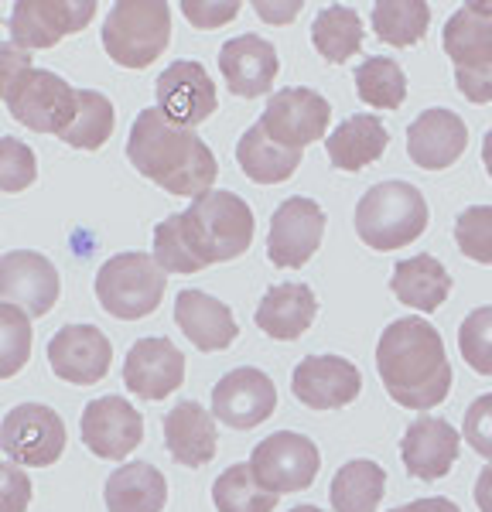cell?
I'll list each match as a JSON object with an SVG mask.
<instances>
[{
	"mask_svg": "<svg viewBox=\"0 0 492 512\" xmlns=\"http://www.w3.org/2000/svg\"><path fill=\"white\" fill-rule=\"evenodd\" d=\"M127 161L137 175L161 185L168 195L202 198L212 192V181L219 175L216 154L192 127H178L158 106H147L137 113L127 140Z\"/></svg>",
	"mask_w": 492,
	"mask_h": 512,
	"instance_id": "cell-1",
	"label": "cell"
},
{
	"mask_svg": "<svg viewBox=\"0 0 492 512\" xmlns=\"http://www.w3.org/2000/svg\"><path fill=\"white\" fill-rule=\"evenodd\" d=\"M376 369L390 400L407 410H434L451 393V366L438 328L424 318H397L376 342Z\"/></svg>",
	"mask_w": 492,
	"mask_h": 512,
	"instance_id": "cell-2",
	"label": "cell"
},
{
	"mask_svg": "<svg viewBox=\"0 0 492 512\" xmlns=\"http://www.w3.org/2000/svg\"><path fill=\"white\" fill-rule=\"evenodd\" d=\"M182 229L202 267H212L250 250L253 209L236 192H209L182 212Z\"/></svg>",
	"mask_w": 492,
	"mask_h": 512,
	"instance_id": "cell-3",
	"label": "cell"
},
{
	"mask_svg": "<svg viewBox=\"0 0 492 512\" xmlns=\"http://www.w3.org/2000/svg\"><path fill=\"white\" fill-rule=\"evenodd\" d=\"M428 229V202L407 181H380L359 198L356 233L369 250H400Z\"/></svg>",
	"mask_w": 492,
	"mask_h": 512,
	"instance_id": "cell-4",
	"label": "cell"
},
{
	"mask_svg": "<svg viewBox=\"0 0 492 512\" xmlns=\"http://www.w3.org/2000/svg\"><path fill=\"white\" fill-rule=\"evenodd\" d=\"M171 41V7L161 0H120L103 24V48L123 69H147Z\"/></svg>",
	"mask_w": 492,
	"mask_h": 512,
	"instance_id": "cell-5",
	"label": "cell"
},
{
	"mask_svg": "<svg viewBox=\"0 0 492 512\" xmlns=\"http://www.w3.org/2000/svg\"><path fill=\"white\" fill-rule=\"evenodd\" d=\"M168 274L154 253H117L96 274V297L103 311L120 321H137L158 311L164 301Z\"/></svg>",
	"mask_w": 492,
	"mask_h": 512,
	"instance_id": "cell-6",
	"label": "cell"
},
{
	"mask_svg": "<svg viewBox=\"0 0 492 512\" xmlns=\"http://www.w3.org/2000/svg\"><path fill=\"white\" fill-rule=\"evenodd\" d=\"M0 96L7 103V113L21 127L55 137H62V130L72 123L79 103V89H72L62 76L48 69H28L24 76L0 86Z\"/></svg>",
	"mask_w": 492,
	"mask_h": 512,
	"instance_id": "cell-7",
	"label": "cell"
},
{
	"mask_svg": "<svg viewBox=\"0 0 492 512\" xmlns=\"http://www.w3.org/2000/svg\"><path fill=\"white\" fill-rule=\"evenodd\" d=\"M0 448L14 465H55L65 454V420L45 403H18L0 424Z\"/></svg>",
	"mask_w": 492,
	"mask_h": 512,
	"instance_id": "cell-8",
	"label": "cell"
},
{
	"mask_svg": "<svg viewBox=\"0 0 492 512\" xmlns=\"http://www.w3.org/2000/svg\"><path fill=\"white\" fill-rule=\"evenodd\" d=\"M250 468L264 489L287 495V492L308 489L315 482L318 468H322V454H318L311 437L294 431H277L253 448Z\"/></svg>",
	"mask_w": 492,
	"mask_h": 512,
	"instance_id": "cell-9",
	"label": "cell"
},
{
	"mask_svg": "<svg viewBox=\"0 0 492 512\" xmlns=\"http://www.w3.org/2000/svg\"><path fill=\"white\" fill-rule=\"evenodd\" d=\"M328 120H332L328 99L308 86L277 89V93L267 99L264 113H260V127H264L277 144L291 147V151H305L308 144L322 140L328 134Z\"/></svg>",
	"mask_w": 492,
	"mask_h": 512,
	"instance_id": "cell-10",
	"label": "cell"
},
{
	"mask_svg": "<svg viewBox=\"0 0 492 512\" xmlns=\"http://www.w3.org/2000/svg\"><path fill=\"white\" fill-rule=\"evenodd\" d=\"M96 18L93 0H18L7 21L11 41L24 52L55 48Z\"/></svg>",
	"mask_w": 492,
	"mask_h": 512,
	"instance_id": "cell-11",
	"label": "cell"
},
{
	"mask_svg": "<svg viewBox=\"0 0 492 512\" xmlns=\"http://www.w3.org/2000/svg\"><path fill=\"white\" fill-rule=\"evenodd\" d=\"M325 236V212L311 198H287L277 205L274 219H270L267 233V256L274 267L281 270H298L305 267L311 256L318 253Z\"/></svg>",
	"mask_w": 492,
	"mask_h": 512,
	"instance_id": "cell-12",
	"label": "cell"
},
{
	"mask_svg": "<svg viewBox=\"0 0 492 512\" xmlns=\"http://www.w3.org/2000/svg\"><path fill=\"white\" fill-rule=\"evenodd\" d=\"M62 294L59 270L35 250H7L0 256V297L21 308L28 318H41L55 308Z\"/></svg>",
	"mask_w": 492,
	"mask_h": 512,
	"instance_id": "cell-13",
	"label": "cell"
},
{
	"mask_svg": "<svg viewBox=\"0 0 492 512\" xmlns=\"http://www.w3.org/2000/svg\"><path fill=\"white\" fill-rule=\"evenodd\" d=\"M277 407V386L264 369L240 366L212 386V417L233 431L260 427Z\"/></svg>",
	"mask_w": 492,
	"mask_h": 512,
	"instance_id": "cell-14",
	"label": "cell"
},
{
	"mask_svg": "<svg viewBox=\"0 0 492 512\" xmlns=\"http://www.w3.org/2000/svg\"><path fill=\"white\" fill-rule=\"evenodd\" d=\"M82 444L106 461H123L144 441V417L123 396H100L79 417Z\"/></svg>",
	"mask_w": 492,
	"mask_h": 512,
	"instance_id": "cell-15",
	"label": "cell"
},
{
	"mask_svg": "<svg viewBox=\"0 0 492 512\" xmlns=\"http://www.w3.org/2000/svg\"><path fill=\"white\" fill-rule=\"evenodd\" d=\"M113 345L96 325H65L48 342V366L72 386H96L110 373Z\"/></svg>",
	"mask_w": 492,
	"mask_h": 512,
	"instance_id": "cell-16",
	"label": "cell"
},
{
	"mask_svg": "<svg viewBox=\"0 0 492 512\" xmlns=\"http://www.w3.org/2000/svg\"><path fill=\"white\" fill-rule=\"evenodd\" d=\"M154 93H158V110L164 117L175 120L178 127H192V130L199 127L202 120H209L219 103L216 82L209 79L202 62H192V59L171 62L158 76Z\"/></svg>",
	"mask_w": 492,
	"mask_h": 512,
	"instance_id": "cell-17",
	"label": "cell"
},
{
	"mask_svg": "<svg viewBox=\"0 0 492 512\" xmlns=\"http://www.w3.org/2000/svg\"><path fill=\"white\" fill-rule=\"evenodd\" d=\"M291 390L311 410H342L363 390V373L342 355H308L294 366Z\"/></svg>",
	"mask_w": 492,
	"mask_h": 512,
	"instance_id": "cell-18",
	"label": "cell"
},
{
	"mask_svg": "<svg viewBox=\"0 0 492 512\" xmlns=\"http://www.w3.org/2000/svg\"><path fill=\"white\" fill-rule=\"evenodd\" d=\"M123 383L141 400H164L185 383V355L171 338H141L123 359Z\"/></svg>",
	"mask_w": 492,
	"mask_h": 512,
	"instance_id": "cell-19",
	"label": "cell"
},
{
	"mask_svg": "<svg viewBox=\"0 0 492 512\" xmlns=\"http://www.w3.org/2000/svg\"><path fill=\"white\" fill-rule=\"evenodd\" d=\"M458 451H462V437L445 417H417L400 441V458L407 465V475L421 478V482L445 478L455 468Z\"/></svg>",
	"mask_w": 492,
	"mask_h": 512,
	"instance_id": "cell-20",
	"label": "cell"
},
{
	"mask_svg": "<svg viewBox=\"0 0 492 512\" xmlns=\"http://www.w3.org/2000/svg\"><path fill=\"white\" fill-rule=\"evenodd\" d=\"M469 144V127L458 113L434 106L407 127V154L417 168L424 171H445L465 154Z\"/></svg>",
	"mask_w": 492,
	"mask_h": 512,
	"instance_id": "cell-21",
	"label": "cell"
},
{
	"mask_svg": "<svg viewBox=\"0 0 492 512\" xmlns=\"http://www.w3.org/2000/svg\"><path fill=\"white\" fill-rule=\"evenodd\" d=\"M219 69H223L226 86L233 89L236 96L257 99L270 93L277 72H281V62H277V52L267 38L240 35V38H229L226 45L219 48Z\"/></svg>",
	"mask_w": 492,
	"mask_h": 512,
	"instance_id": "cell-22",
	"label": "cell"
},
{
	"mask_svg": "<svg viewBox=\"0 0 492 512\" xmlns=\"http://www.w3.org/2000/svg\"><path fill=\"white\" fill-rule=\"evenodd\" d=\"M164 444H168L171 458L185 468H202L216 458L219 434L216 417L195 400H182L164 414Z\"/></svg>",
	"mask_w": 492,
	"mask_h": 512,
	"instance_id": "cell-23",
	"label": "cell"
},
{
	"mask_svg": "<svg viewBox=\"0 0 492 512\" xmlns=\"http://www.w3.org/2000/svg\"><path fill=\"white\" fill-rule=\"evenodd\" d=\"M175 321L199 352H223L240 335L229 304L202 291H182L175 297Z\"/></svg>",
	"mask_w": 492,
	"mask_h": 512,
	"instance_id": "cell-24",
	"label": "cell"
},
{
	"mask_svg": "<svg viewBox=\"0 0 492 512\" xmlns=\"http://www.w3.org/2000/svg\"><path fill=\"white\" fill-rule=\"evenodd\" d=\"M318 315V297L308 284H277L257 304V328L277 342H294Z\"/></svg>",
	"mask_w": 492,
	"mask_h": 512,
	"instance_id": "cell-25",
	"label": "cell"
},
{
	"mask_svg": "<svg viewBox=\"0 0 492 512\" xmlns=\"http://www.w3.org/2000/svg\"><path fill=\"white\" fill-rule=\"evenodd\" d=\"M390 291H393V297H397L400 304L431 315V311H438L441 304L448 301L451 274H448V267L438 260V256L417 253V256L400 260L397 267H393Z\"/></svg>",
	"mask_w": 492,
	"mask_h": 512,
	"instance_id": "cell-26",
	"label": "cell"
},
{
	"mask_svg": "<svg viewBox=\"0 0 492 512\" xmlns=\"http://www.w3.org/2000/svg\"><path fill=\"white\" fill-rule=\"evenodd\" d=\"M387 144H390V134L376 113H356V117L342 120L325 140L328 161L339 171H363L366 164L383 158Z\"/></svg>",
	"mask_w": 492,
	"mask_h": 512,
	"instance_id": "cell-27",
	"label": "cell"
},
{
	"mask_svg": "<svg viewBox=\"0 0 492 512\" xmlns=\"http://www.w3.org/2000/svg\"><path fill=\"white\" fill-rule=\"evenodd\" d=\"M103 499L110 512H161L168 502V482L147 461H130L106 478Z\"/></svg>",
	"mask_w": 492,
	"mask_h": 512,
	"instance_id": "cell-28",
	"label": "cell"
},
{
	"mask_svg": "<svg viewBox=\"0 0 492 512\" xmlns=\"http://www.w3.org/2000/svg\"><path fill=\"white\" fill-rule=\"evenodd\" d=\"M301 154L305 151H291V147L277 144L260 123H253L236 144V161H240L243 175L257 181V185H281V181H287L301 168Z\"/></svg>",
	"mask_w": 492,
	"mask_h": 512,
	"instance_id": "cell-29",
	"label": "cell"
},
{
	"mask_svg": "<svg viewBox=\"0 0 492 512\" xmlns=\"http://www.w3.org/2000/svg\"><path fill=\"white\" fill-rule=\"evenodd\" d=\"M445 52L455 72H475L492 65V18L475 14L469 4L455 11L445 24Z\"/></svg>",
	"mask_w": 492,
	"mask_h": 512,
	"instance_id": "cell-30",
	"label": "cell"
},
{
	"mask_svg": "<svg viewBox=\"0 0 492 512\" xmlns=\"http://www.w3.org/2000/svg\"><path fill=\"white\" fill-rule=\"evenodd\" d=\"M387 489V472L376 461L356 458L332 478V509L335 512H376Z\"/></svg>",
	"mask_w": 492,
	"mask_h": 512,
	"instance_id": "cell-31",
	"label": "cell"
},
{
	"mask_svg": "<svg viewBox=\"0 0 492 512\" xmlns=\"http://www.w3.org/2000/svg\"><path fill=\"white\" fill-rule=\"evenodd\" d=\"M363 38V18H359L356 7L346 4L325 7V11H318L315 24H311V41H315L318 55L332 65L349 62L363 48Z\"/></svg>",
	"mask_w": 492,
	"mask_h": 512,
	"instance_id": "cell-32",
	"label": "cell"
},
{
	"mask_svg": "<svg viewBox=\"0 0 492 512\" xmlns=\"http://www.w3.org/2000/svg\"><path fill=\"white\" fill-rule=\"evenodd\" d=\"M369 18L380 41L393 48H410L428 35L431 7L424 0H383V4H373Z\"/></svg>",
	"mask_w": 492,
	"mask_h": 512,
	"instance_id": "cell-33",
	"label": "cell"
},
{
	"mask_svg": "<svg viewBox=\"0 0 492 512\" xmlns=\"http://www.w3.org/2000/svg\"><path fill=\"white\" fill-rule=\"evenodd\" d=\"M113 127H117V110H113L110 99L96 93V89H79L76 117L62 130L59 140L76 147V151H100L110 140Z\"/></svg>",
	"mask_w": 492,
	"mask_h": 512,
	"instance_id": "cell-34",
	"label": "cell"
},
{
	"mask_svg": "<svg viewBox=\"0 0 492 512\" xmlns=\"http://www.w3.org/2000/svg\"><path fill=\"white\" fill-rule=\"evenodd\" d=\"M281 495L260 485L250 465H229L212 485V506L219 512H274Z\"/></svg>",
	"mask_w": 492,
	"mask_h": 512,
	"instance_id": "cell-35",
	"label": "cell"
},
{
	"mask_svg": "<svg viewBox=\"0 0 492 512\" xmlns=\"http://www.w3.org/2000/svg\"><path fill=\"white\" fill-rule=\"evenodd\" d=\"M356 93L373 110H397L407 99V76L393 59H363L356 69Z\"/></svg>",
	"mask_w": 492,
	"mask_h": 512,
	"instance_id": "cell-36",
	"label": "cell"
},
{
	"mask_svg": "<svg viewBox=\"0 0 492 512\" xmlns=\"http://www.w3.org/2000/svg\"><path fill=\"white\" fill-rule=\"evenodd\" d=\"M154 260L161 263L164 274H199V270H205L185 239L182 212L158 222V229H154Z\"/></svg>",
	"mask_w": 492,
	"mask_h": 512,
	"instance_id": "cell-37",
	"label": "cell"
},
{
	"mask_svg": "<svg viewBox=\"0 0 492 512\" xmlns=\"http://www.w3.org/2000/svg\"><path fill=\"white\" fill-rule=\"evenodd\" d=\"M0 376L11 379L31 355V318L14 304H0Z\"/></svg>",
	"mask_w": 492,
	"mask_h": 512,
	"instance_id": "cell-38",
	"label": "cell"
},
{
	"mask_svg": "<svg viewBox=\"0 0 492 512\" xmlns=\"http://www.w3.org/2000/svg\"><path fill=\"white\" fill-rule=\"evenodd\" d=\"M458 349L469 369L482 376H492V304L475 308L458 328Z\"/></svg>",
	"mask_w": 492,
	"mask_h": 512,
	"instance_id": "cell-39",
	"label": "cell"
},
{
	"mask_svg": "<svg viewBox=\"0 0 492 512\" xmlns=\"http://www.w3.org/2000/svg\"><path fill=\"white\" fill-rule=\"evenodd\" d=\"M455 243L469 260L492 267V205H472L455 219Z\"/></svg>",
	"mask_w": 492,
	"mask_h": 512,
	"instance_id": "cell-40",
	"label": "cell"
},
{
	"mask_svg": "<svg viewBox=\"0 0 492 512\" xmlns=\"http://www.w3.org/2000/svg\"><path fill=\"white\" fill-rule=\"evenodd\" d=\"M35 178H38L35 151L14 137L0 140V192L14 195V192H21V188L35 185Z\"/></svg>",
	"mask_w": 492,
	"mask_h": 512,
	"instance_id": "cell-41",
	"label": "cell"
},
{
	"mask_svg": "<svg viewBox=\"0 0 492 512\" xmlns=\"http://www.w3.org/2000/svg\"><path fill=\"white\" fill-rule=\"evenodd\" d=\"M462 434H465V444L492 465V393L472 400V407L465 410Z\"/></svg>",
	"mask_w": 492,
	"mask_h": 512,
	"instance_id": "cell-42",
	"label": "cell"
},
{
	"mask_svg": "<svg viewBox=\"0 0 492 512\" xmlns=\"http://www.w3.org/2000/svg\"><path fill=\"white\" fill-rule=\"evenodd\" d=\"M182 14L195 28L212 31V28H219V24L233 21L236 14H240V4H236V0H223V4H212V0H185Z\"/></svg>",
	"mask_w": 492,
	"mask_h": 512,
	"instance_id": "cell-43",
	"label": "cell"
},
{
	"mask_svg": "<svg viewBox=\"0 0 492 512\" xmlns=\"http://www.w3.org/2000/svg\"><path fill=\"white\" fill-rule=\"evenodd\" d=\"M0 485H4V492H0V512H24L28 509L31 482H28V475L14 465V461H7V465L0 468Z\"/></svg>",
	"mask_w": 492,
	"mask_h": 512,
	"instance_id": "cell-44",
	"label": "cell"
},
{
	"mask_svg": "<svg viewBox=\"0 0 492 512\" xmlns=\"http://www.w3.org/2000/svg\"><path fill=\"white\" fill-rule=\"evenodd\" d=\"M458 93L469 103H492V65L489 69H475V72H455Z\"/></svg>",
	"mask_w": 492,
	"mask_h": 512,
	"instance_id": "cell-45",
	"label": "cell"
},
{
	"mask_svg": "<svg viewBox=\"0 0 492 512\" xmlns=\"http://www.w3.org/2000/svg\"><path fill=\"white\" fill-rule=\"evenodd\" d=\"M253 7H257L260 18L270 21V24H287V21L298 18V11H301L298 0H284V4H270V0H257Z\"/></svg>",
	"mask_w": 492,
	"mask_h": 512,
	"instance_id": "cell-46",
	"label": "cell"
},
{
	"mask_svg": "<svg viewBox=\"0 0 492 512\" xmlns=\"http://www.w3.org/2000/svg\"><path fill=\"white\" fill-rule=\"evenodd\" d=\"M387 512H462L451 499H441V495H434V499H414L407 502V506L400 509H387Z\"/></svg>",
	"mask_w": 492,
	"mask_h": 512,
	"instance_id": "cell-47",
	"label": "cell"
},
{
	"mask_svg": "<svg viewBox=\"0 0 492 512\" xmlns=\"http://www.w3.org/2000/svg\"><path fill=\"white\" fill-rule=\"evenodd\" d=\"M475 506H479V512H492V465L479 472V482H475Z\"/></svg>",
	"mask_w": 492,
	"mask_h": 512,
	"instance_id": "cell-48",
	"label": "cell"
},
{
	"mask_svg": "<svg viewBox=\"0 0 492 512\" xmlns=\"http://www.w3.org/2000/svg\"><path fill=\"white\" fill-rule=\"evenodd\" d=\"M482 164H486V171L492 178V127L486 130V137H482Z\"/></svg>",
	"mask_w": 492,
	"mask_h": 512,
	"instance_id": "cell-49",
	"label": "cell"
},
{
	"mask_svg": "<svg viewBox=\"0 0 492 512\" xmlns=\"http://www.w3.org/2000/svg\"><path fill=\"white\" fill-rule=\"evenodd\" d=\"M469 7L475 14H482V18H492V0H472Z\"/></svg>",
	"mask_w": 492,
	"mask_h": 512,
	"instance_id": "cell-50",
	"label": "cell"
},
{
	"mask_svg": "<svg viewBox=\"0 0 492 512\" xmlns=\"http://www.w3.org/2000/svg\"><path fill=\"white\" fill-rule=\"evenodd\" d=\"M291 512H325V509H318V506H298V509H291Z\"/></svg>",
	"mask_w": 492,
	"mask_h": 512,
	"instance_id": "cell-51",
	"label": "cell"
}]
</instances>
